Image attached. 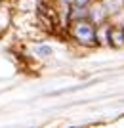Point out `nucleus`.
<instances>
[{
    "mask_svg": "<svg viewBox=\"0 0 124 128\" xmlns=\"http://www.w3.org/2000/svg\"><path fill=\"white\" fill-rule=\"evenodd\" d=\"M73 36L78 44L82 46H97L99 40H97V31L92 23H88V19H76L73 23Z\"/></svg>",
    "mask_w": 124,
    "mask_h": 128,
    "instance_id": "obj_1",
    "label": "nucleus"
},
{
    "mask_svg": "<svg viewBox=\"0 0 124 128\" xmlns=\"http://www.w3.org/2000/svg\"><path fill=\"white\" fill-rule=\"evenodd\" d=\"M52 46H48V44H42V46H36L34 48V54H36L38 58H50L52 56Z\"/></svg>",
    "mask_w": 124,
    "mask_h": 128,
    "instance_id": "obj_3",
    "label": "nucleus"
},
{
    "mask_svg": "<svg viewBox=\"0 0 124 128\" xmlns=\"http://www.w3.org/2000/svg\"><path fill=\"white\" fill-rule=\"evenodd\" d=\"M109 44L115 48L124 46V27H109Z\"/></svg>",
    "mask_w": 124,
    "mask_h": 128,
    "instance_id": "obj_2",
    "label": "nucleus"
}]
</instances>
